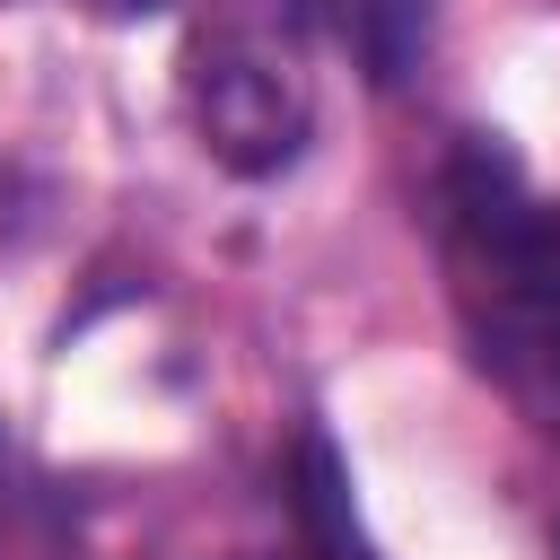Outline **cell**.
<instances>
[{"label": "cell", "instance_id": "3", "mask_svg": "<svg viewBox=\"0 0 560 560\" xmlns=\"http://www.w3.org/2000/svg\"><path fill=\"white\" fill-rule=\"evenodd\" d=\"M332 18H341V44H359V61L376 79H402L429 35V0H341Z\"/></svg>", "mask_w": 560, "mask_h": 560}, {"label": "cell", "instance_id": "1", "mask_svg": "<svg viewBox=\"0 0 560 560\" xmlns=\"http://www.w3.org/2000/svg\"><path fill=\"white\" fill-rule=\"evenodd\" d=\"M455 306L499 385L560 411V201H525L499 166H472L446 219Z\"/></svg>", "mask_w": 560, "mask_h": 560}, {"label": "cell", "instance_id": "2", "mask_svg": "<svg viewBox=\"0 0 560 560\" xmlns=\"http://www.w3.org/2000/svg\"><path fill=\"white\" fill-rule=\"evenodd\" d=\"M184 105H192L201 149L228 175H280L306 149V122H315V96H306L298 61L280 44H262V35L201 44L192 52V79H184Z\"/></svg>", "mask_w": 560, "mask_h": 560}]
</instances>
